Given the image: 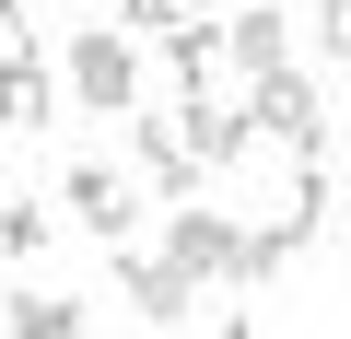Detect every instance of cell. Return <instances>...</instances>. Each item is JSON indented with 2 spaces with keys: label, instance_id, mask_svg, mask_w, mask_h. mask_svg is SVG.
<instances>
[{
  "label": "cell",
  "instance_id": "1",
  "mask_svg": "<svg viewBox=\"0 0 351 339\" xmlns=\"http://www.w3.org/2000/svg\"><path fill=\"white\" fill-rule=\"evenodd\" d=\"M59 105H82V117H129V105H141V47H129L117 24H82V36L59 47Z\"/></svg>",
  "mask_w": 351,
  "mask_h": 339
},
{
  "label": "cell",
  "instance_id": "2",
  "mask_svg": "<svg viewBox=\"0 0 351 339\" xmlns=\"http://www.w3.org/2000/svg\"><path fill=\"white\" fill-rule=\"evenodd\" d=\"M246 129H258V140H293V152H328V140H339V105H328V82H304V71L281 59V71L246 82Z\"/></svg>",
  "mask_w": 351,
  "mask_h": 339
},
{
  "label": "cell",
  "instance_id": "3",
  "mask_svg": "<svg viewBox=\"0 0 351 339\" xmlns=\"http://www.w3.org/2000/svg\"><path fill=\"white\" fill-rule=\"evenodd\" d=\"M0 129L12 140H36V129H59V59L36 47V24L0 47Z\"/></svg>",
  "mask_w": 351,
  "mask_h": 339
},
{
  "label": "cell",
  "instance_id": "4",
  "mask_svg": "<svg viewBox=\"0 0 351 339\" xmlns=\"http://www.w3.org/2000/svg\"><path fill=\"white\" fill-rule=\"evenodd\" d=\"M59 211H71V223H82L94 246H129L152 199H141V188L117 176V164H71V176H59Z\"/></svg>",
  "mask_w": 351,
  "mask_h": 339
},
{
  "label": "cell",
  "instance_id": "5",
  "mask_svg": "<svg viewBox=\"0 0 351 339\" xmlns=\"http://www.w3.org/2000/svg\"><path fill=\"white\" fill-rule=\"evenodd\" d=\"M234 211H188V199H176L164 211V269H188V281H234Z\"/></svg>",
  "mask_w": 351,
  "mask_h": 339
},
{
  "label": "cell",
  "instance_id": "6",
  "mask_svg": "<svg viewBox=\"0 0 351 339\" xmlns=\"http://www.w3.org/2000/svg\"><path fill=\"white\" fill-rule=\"evenodd\" d=\"M176 140H188V164H199V176H234V164L258 152V129H246L234 105H211V94H188V105H176Z\"/></svg>",
  "mask_w": 351,
  "mask_h": 339
},
{
  "label": "cell",
  "instance_id": "7",
  "mask_svg": "<svg viewBox=\"0 0 351 339\" xmlns=\"http://www.w3.org/2000/svg\"><path fill=\"white\" fill-rule=\"evenodd\" d=\"M106 258H117V292L141 304V327H188V304H199L188 269H164V258H141V246H106Z\"/></svg>",
  "mask_w": 351,
  "mask_h": 339
},
{
  "label": "cell",
  "instance_id": "8",
  "mask_svg": "<svg viewBox=\"0 0 351 339\" xmlns=\"http://www.w3.org/2000/svg\"><path fill=\"white\" fill-rule=\"evenodd\" d=\"M129 152H141L152 199H199V164H188V140H176V117H141L129 105Z\"/></svg>",
  "mask_w": 351,
  "mask_h": 339
},
{
  "label": "cell",
  "instance_id": "9",
  "mask_svg": "<svg viewBox=\"0 0 351 339\" xmlns=\"http://www.w3.org/2000/svg\"><path fill=\"white\" fill-rule=\"evenodd\" d=\"M223 59H234L246 82H258V71H281V59H293V12H281V0H246V12L223 24Z\"/></svg>",
  "mask_w": 351,
  "mask_h": 339
},
{
  "label": "cell",
  "instance_id": "10",
  "mask_svg": "<svg viewBox=\"0 0 351 339\" xmlns=\"http://www.w3.org/2000/svg\"><path fill=\"white\" fill-rule=\"evenodd\" d=\"M152 47H164V71L188 82V94H211V71H223V24H199V12H176V24L152 36Z\"/></svg>",
  "mask_w": 351,
  "mask_h": 339
},
{
  "label": "cell",
  "instance_id": "11",
  "mask_svg": "<svg viewBox=\"0 0 351 339\" xmlns=\"http://www.w3.org/2000/svg\"><path fill=\"white\" fill-rule=\"evenodd\" d=\"M12 339H82V292H24L12 304Z\"/></svg>",
  "mask_w": 351,
  "mask_h": 339
},
{
  "label": "cell",
  "instance_id": "12",
  "mask_svg": "<svg viewBox=\"0 0 351 339\" xmlns=\"http://www.w3.org/2000/svg\"><path fill=\"white\" fill-rule=\"evenodd\" d=\"M47 234H59V211H36V199H0V258H47Z\"/></svg>",
  "mask_w": 351,
  "mask_h": 339
},
{
  "label": "cell",
  "instance_id": "13",
  "mask_svg": "<svg viewBox=\"0 0 351 339\" xmlns=\"http://www.w3.org/2000/svg\"><path fill=\"white\" fill-rule=\"evenodd\" d=\"M316 59H328V71L351 59V0H316Z\"/></svg>",
  "mask_w": 351,
  "mask_h": 339
},
{
  "label": "cell",
  "instance_id": "14",
  "mask_svg": "<svg viewBox=\"0 0 351 339\" xmlns=\"http://www.w3.org/2000/svg\"><path fill=\"white\" fill-rule=\"evenodd\" d=\"M176 12H188V0H117V36H164Z\"/></svg>",
  "mask_w": 351,
  "mask_h": 339
},
{
  "label": "cell",
  "instance_id": "15",
  "mask_svg": "<svg viewBox=\"0 0 351 339\" xmlns=\"http://www.w3.org/2000/svg\"><path fill=\"white\" fill-rule=\"evenodd\" d=\"M223 339H258V327H246V316H223Z\"/></svg>",
  "mask_w": 351,
  "mask_h": 339
},
{
  "label": "cell",
  "instance_id": "16",
  "mask_svg": "<svg viewBox=\"0 0 351 339\" xmlns=\"http://www.w3.org/2000/svg\"><path fill=\"white\" fill-rule=\"evenodd\" d=\"M188 12H199V0H188Z\"/></svg>",
  "mask_w": 351,
  "mask_h": 339
}]
</instances>
